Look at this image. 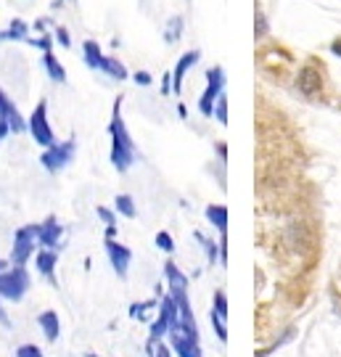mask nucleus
<instances>
[{
	"label": "nucleus",
	"mask_w": 341,
	"mask_h": 357,
	"mask_svg": "<svg viewBox=\"0 0 341 357\" xmlns=\"http://www.w3.org/2000/svg\"><path fill=\"white\" fill-rule=\"evenodd\" d=\"M0 323H3L6 328H11V320H8V315H6V310H3V305H0Z\"/></svg>",
	"instance_id": "obj_34"
},
{
	"label": "nucleus",
	"mask_w": 341,
	"mask_h": 357,
	"mask_svg": "<svg viewBox=\"0 0 341 357\" xmlns=\"http://www.w3.org/2000/svg\"><path fill=\"white\" fill-rule=\"evenodd\" d=\"M35 262H38V270L45 275V281L53 283L56 286V262H59V252L56 249H40L38 257H35Z\"/></svg>",
	"instance_id": "obj_13"
},
{
	"label": "nucleus",
	"mask_w": 341,
	"mask_h": 357,
	"mask_svg": "<svg viewBox=\"0 0 341 357\" xmlns=\"http://www.w3.org/2000/svg\"><path fill=\"white\" fill-rule=\"evenodd\" d=\"M101 69L106 77H112V79H116V82H122V79H127L130 77V72L125 69V64L119 61V59H114V56H103L101 59Z\"/></svg>",
	"instance_id": "obj_16"
},
{
	"label": "nucleus",
	"mask_w": 341,
	"mask_h": 357,
	"mask_svg": "<svg viewBox=\"0 0 341 357\" xmlns=\"http://www.w3.org/2000/svg\"><path fill=\"white\" fill-rule=\"evenodd\" d=\"M153 357H172V349L167 344H156V355Z\"/></svg>",
	"instance_id": "obj_33"
},
{
	"label": "nucleus",
	"mask_w": 341,
	"mask_h": 357,
	"mask_svg": "<svg viewBox=\"0 0 341 357\" xmlns=\"http://www.w3.org/2000/svg\"><path fill=\"white\" fill-rule=\"evenodd\" d=\"M333 53H336V56H341V40H336V43H333Z\"/></svg>",
	"instance_id": "obj_35"
},
{
	"label": "nucleus",
	"mask_w": 341,
	"mask_h": 357,
	"mask_svg": "<svg viewBox=\"0 0 341 357\" xmlns=\"http://www.w3.org/2000/svg\"><path fill=\"white\" fill-rule=\"evenodd\" d=\"M172 339V349L177 357H202V347H199V326L196 320L185 323V320H177L175 326L167 333Z\"/></svg>",
	"instance_id": "obj_3"
},
{
	"label": "nucleus",
	"mask_w": 341,
	"mask_h": 357,
	"mask_svg": "<svg viewBox=\"0 0 341 357\" xmlns=\"http://www.w3.org/2000/svg\"><path fill=\"white\" fill-rule=\"evenodd\" d=\"M103 246H106V255H109V262H112L114 273H116L119 278H125L127 268H130V262H132V252H130L127 246H122L116 238H103Z\"/></svg>",
	"instance_id": "obj_9"
},
{
	"label": "nucleus",
	"mask_w": 341,
	"mask_h": 357,
	"mask_svg": "<svg viewBox=\"0 0 341 357\" xmlns=\"http://www.w3.org/2000/svg\"><path fill=\"white\" fill-rule=\"evenodd\" d=\"M165 278H167V286H169V294L188 291V278L180 273V268H177L172 259L165 262Z\"/></svg>",
	"instance_id": "obj_14"
},
{
	"label": "nucleus",
	"mask_w": 341,
	"mask_h": 357,
	"mask_svg": "<svg viewBox=\"0 0 341 357\" xmlns=\"http://www.w3.org/2000/svg\"><path fill=\"white\" fill-rule=\"evenodd\" d=\"M156 246H159L165 255H172V252H175V241H172V236H169L167 230H159V233H156Z\"/></svg>",
	"instance_id": "obj_23"
},
{
	"label": "nucleus",
	"mask_w": 341,
	"mask_h": 357,
	"mask_svg": "<svg viewBox=\"0 0 341 357\" xmlns=\"http://www.w3.org/2000/svg\"><path fill=\"white\" fill-rule=\"evenodd\" d=\"M56 43L63 45V48H69V45H72V35H69L63 26H59V29H56Z\"/></svg>",
	"instance_id": "obj_29"
},
{
	"label": "nucleus",
	"mask_w": 341,
	"mask_h": 357,
	"mask_svg": "<svg viewBox=\"0 0 341 357\" xmlns=\"http://www.w3.org/2000/svg\"><path fill=\"white\" fill-rule=\"evenodd\" d=\"M114 209L119 212V215H125V217H135V202H132V196H127V193H119L116 196V202H114Z\"/></svg>",
	"instance_id": "obj_20"
},
{
	"label": "nucleus",
	"mask_w": 341,
	"mask_h": 357,
	"mask_svg": "<svg viewBox=\"0 0 341 357\" xmlns=\"http://www.w3.org/2000/svg\"><path fill=\"white\" fill-rule=\"evenodd\" d=\"M61 236H63V228L59 225L56 217H48L45 222H40L38 225V243L40 246H45V249H56V252H59Z\"/></svg>",
	"instance_id": "obj_11"
},
{
	"label": "nucleus",
	"mask_w": 341,
	"mask_h": 357,
	"mask_svg": "<svg viewBox=\"0 0 341 357\" xmlns=\"http://www.w3.org/2000/svg\"><path fill=\"white\" fill-rule=\"evenodd\" d=\"M146 310H153V302H138V305L130 307V315L138 320H146Z\"/></svg>",
	"instance_id": "obj_26"
},
{
	"label": "nucleus",
	"mask_w": 341,
	"mask_h": 357,
	"mask_svg": "<svg viewBox=\"0 0 341 357\" xmlns=\"http://www.w3.org/2000/svg\"><path fill=\"white\" fill-rule=\"evenodd\" d=\"M16 357H43V352H40V347H35V344H24L16 349Z\"/></svg>",
	"instance_id": "obj_28"
},
{
	"label": "nucleus",
	"mask_w": 341,
	"mask_h": 357,
	"mask_svg": "<svg viewBox=\"0 0 341 357\" xmlns=\"http://www.w3.org/2000/svg\"><path fill=\"white\" fill-rule=\"evenodd\" d=\"M29 43H32V45H38V48H43V53L51 51V48H53V38H51V35H43V38L29 40Z\"/></svg>",
	"instance_id": "obj_30"
},
{
	"label": "nucleus",
	"mask_w": 341,
	"mask_h": 357,
	"mask_svg": "<svg viewBox=\"0 0 341 357\" xmlns=\"http://www.w3.org/2000/svg\"><path fill=\"white\" fill-rule=\"evenodd\" d=\"M267 32V24H265V19H262V13H257V38H262Z\"/></svg>",
	"instance_id": "obj_32"
},
{
	"label": "nucleus",
	"mask_w": 341,
	"mask_h": 357,
	"mask_svg": "<svg viewBox=\"0 0 341 357\" xmlns=\"http://www.w3.org/2000/svg\"><path fill=\"white\" fill-rule=\"evenodd\" d=\"M212 116H217V122H220V125H227V98L225 96H220V98H217L215 114Z\"/></svg>",
	"instance_id": "obj_24"
},
{
	"label": "nucleus",
	"mask_w": 341,
	"mask_h": 357,
	"mask_svg": "<svg viewBox=\"0 0 341 357\" xmlns=\"http://www.w3.org/2000/svg\"><path fill=\"white\" fill-rule=\"evenodd\" d=\"M26 291H29V273H26V268L13 265L11 270L0 273V299L19 302V299H24Z\"/></svg>",
	"instance_id": "obj_4"
},
{
	"label": "nucleus",
	"mask_w": 341,
	"mask_h": 357,
	"mask_svg": "<svg viewBox=\"0 0 341 357\" xmlns=\"http://www.w3.org/2000/svg\"><path fill=\"white\" fill-rule=\"evenodd\" d=\"M43 66H45V72H48V77H51L53 82H63L66 79V72H63L61 61L53 56V51L43 53Z\"/></svg>",
	"instance_id": "obj_17"
},
{
	"label": "nucleus",
	"mask_w": 341,
	"mask_h": 357,
	"mask_svg": "<svg viewBox=\"0 0 341 357\" xmlns=\"http://www.w3.org/2000/svg\"><path fill=\"white\" fill-rule=\"evenodd\" d=\"M96 215L101 217L103 225H116V217H114V212L109 209V206H98V209H96Z\"/></svg>",
	"instance_id": "obj_27"
},
{
	"label": "nucleus",
	"mask_w": 341,
	"mask_h": 357,
	"mask_svg": "<svg viewBox=\"0 0 341 357\" xmlns=\"http://www.w3.org/2000/svg\"><path fill=\"white\" fill-rule=\"evenodd\" d=\"M132 79H135V85H140V88H146V85H151V82H153L149 72H135V75H132Z\"/></svg>",
	"instance_id": "obj_31"
},
{
	"label": "nucleus",
	"mask_w": 341,
	"mask_h": 357,
	"mask_svg": "<svg viewBox=\"0 0 341 357\" xmlns=\"http://www.w3.org/2000/svg\"><path fill=\"white\" fill-rule=\"evenodd\" d=\"M222 85H225L222 69H220V66L206 69V90H204L202 98H199V112H202L204 116L215 114V103H217V98L222 96Z\"/></svg>",
	"instance_id": "obj_6"
},
{
	"label": "nucleus",
	"mask_w": 341,
	"mask_h": 357,
	"mask_svg": "<svg viewBox=\"0 0 341 357\" xmlns=\"http://www.w3.org/2000/svg\"><path fill=\"white\" fill-rule=\"evenodd\" d=\"M296 85H299V90H302L307 98L320 96V93H323V75H320V69L312 64L302 66V72L296 77Z\"/></svg>",
	"instance_id": "obj_10"
},
{
	"label": "nucleus",
	"mask_w": 341,
	"mask_h": 357,
	"mask_svg": "<svg viewBox=\"0 0 341 357\" xmlns=\"http://www.w3.org/2000/svg\"><path fill=\"white\" fill-rule=\"evenodd\" d=\"M38 323H40V328H43V333H45V339H48V342H56V339H59V333H61V323H59V315H56L53 310L40 312Z\"/></svg>",
	"instance_id": "obj_15"
},
{
	"label": "nucleus",
	"mask_w": 341,
	"mask_h": 357,
	"mask_svg": "<svg viewBox=\"0 0 341 357\" xmlns=\"http://www.w3.org/2000/svg\"><path fill=\"white\" fill-rule=\"evenodd\" d=\"M109 138H112V165L116 172H127L132 162H135V146L130 138V130L125 128V119H122V98H116L114 103V114L109 122Z\"/></svg>",
	"instance_id": "obj_1"
},
{
	"label": "nucleus",
	"mask_w": 341,
	"mask_h": 357,
	"mask_svg": "<svg viewBox=\"0 0 341 357\" xmlns=\"http://www.w3.org/2000/svg\"><path fill=\"white\" fill-rule=\"evenodd\" d=\"M177 320H180V307H177L175 296H172V294H165V296H162V302H159V315H156V320L151 323L149 344H146L149 357L156 355V344H159V339L169 333V328L175 326Z\"/></svg>",
	"instance_id": "obj_2"
},
{
	"label": "nucleus",
	"mask_w": 341,
	"mask_h": 357,
	"mask_svg": "<svg viewBox=\"0 0 341 357\" xmlns=\"http://www.w3.org/2000/svg\"><path fill=\"white\" fill-rule=\"evenodd\" d=\"M3 270H8V262H6V259H0V273H3Z\"/></svg>",
	"instance_id": "obj_36"
},
{
	"label": "nucleus",
	"mask_w": 341,
	"mask_h": 357,
	"mask_svg": "<svg viewBox=\"0 0 341 357\" xmlns=\"http://www.w3.org/2000/svg\"><path fill=\"white\" fill-rule=\"evenodd\" d=\"M199 59H202V51H188L177 59L175 72H172V93H175V96H180V90H183V79H185V75L196 66Z\"/></svg>",
	"instance_id": "obj_12"
},
{
	"label": "nucleus",
	"mask_w": 341,
	"mask_h": 357,
	"mask_svg": "<svg viewBox=\"0 0 341 357\" xmlns=\"http://www.w3.org/2000/svg\"><path fill=\"white\" fill-rule=\"evenodd\" d=\"M180 35H183V19H180V16H172V19H169V24H167V29H165V40L172 45V43L180 40Z\"/></svg>",
	"instance_id": "obj_21"
},
{
	"label": "nucleus",
	"mask_w": 341,
	"mask_h": 357,
	"mask_svg": "<svg viewBox=\"0 0 341 357\" xmlns=\"http://www.w3.org/2000/svg\"><path fill=\"white\" fill-rule=\"evenodd\" d=\"M82 53H85V61H88L90 69H98V66H101L103 51L96 40H85V43H82Z\"/></svg>",
	"instance_id": "obj_19"
},
{
	"label": "nucleus",
	"mask_w": 341,
	"mask_h": 357,
	"mask_svg": "<svg viewBox=\"0 0 341 357\" xmlns=\"http://www.w3.org/2000/svg\"><path fill=\"white\" fill-rule=\"evenodd\" d=\"M35 246H38V225H24V228L16 230V236H13V249H11L13 265L26 268V259L32 257Z\"/></svg>",
	"instance_id": "obj_7"
},
{
	"label": "nucleus",
	"mask_w": 341,
	"mask_h": 357,
	"mask_svg": "<svg viewBox=\"0 0 341 357\" xmlns=\"http://www.w3.org/2000/svg\"><path fill=\"white\" fill-rule=\"evenodd\" d=\"M206 220H209L220 233H227V209L222 204L206 206Z\"/></svg>",
	"instance_id": "obj_18"
},
{
	"label": "nucleus",
	"mask_w": 341,
	"mask_h": 357,
	"mask_svg": "<svg viewBox=\"0 0 341 357\" xmlns=\"http://www.w3.org/2000/svg\"><path fill=\"white\" fill-rule=\"evenodd\" d=\"M199 241L204 243V249H206V257H209V262L215 265L217 259H220V249L215 246V241H209V238H204V236H199Z\"/></svg>",
	"instance_id": "obj_25"
},
{
	"label": "nucleus",
	"mask_w": 341,
	"mask_h": 357,
	"mask_svg": "<svg viewBox=\"0 0 341 357\" xmlns=\"http://www.w3.org/2000/svg\"><path fill=\"white\" fill-rule=\"evenodd\" d=\"M72 159H75V141H63V143H53L51 149H45L43 156H40V165L45 167L48 172H59Z\"/></svg>",
	"instance_id": "obj_8"
},
{
	"label": "nucleus",
	"mask_w": 341,
	"mask_h": 357,
	"mask_svg": "<svg viewBox=\"0 0 341 357\" xmlns=\"http://www.w3.org/2000/svg\"><path fill=\"white\" fill-rule=\"evenodd\" d=\"M0 38H3V40H26V24H22L19 19H13L11 29L0 32Z\"/></svg>",
	"instance_id": "obj_22"
},
{
	"label": "nucleus",
	"mask_w": 341,
	"mask_h": 357,
	"mask_svg": "<svg viewBox=\"0 0 341 357\" xmlns=\"http://www.w3.org/2000/svg\"><path fill=\"white\" fill-rule=\"evenodd\" d=\"M26 130L32 132V138H35V143H40L43 149H51L53 143H56L53 128H51V122H48V103H45V101H40L38 106H35V112L29 114Z\"/></svg>",
	"instance_id": "obj_5"
}]
</instances>
